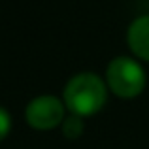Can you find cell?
<instances>
[{
	"label": "cell",
	"mask_w": 149,
	"mask_h": 149,
	"mask_svg": "<svg viewBox=\"0 0 149 149\" xmlns=\"http://www.w3.org/2000/svg\"><path fill=\"white\" fill-rule=\"evenodd\" d=\"M64 102L57 95H38L26 104L25 108V121L34 130H53L62 125L68 115Z\"/></svg>",
	"instance_id": "3"
},
{
	"label": "cell",
	"mask_w": 149,
	"mask_h": 149,
	"mask_svg": "<svg viewBox=\"0 0 149 149\" xmlns=\"http://www.w3.org/2000/svg\"><path fill=\"white\" fill-rule=\"evenodd\" d=\"M108 100V85L102 76L95 72L74 74L64 85L62 102L74 115L91 117L96 115Z\"/></svg>",
	"instance_id": "1"
},
{
	"label": "cell",
	"mask_w": 149,
	"mask_h": 149,
	"mask_svg": "<svg viewBox=\"0 0 149 149\" xmlns=\"http://www.w3.org/2000/svg\"><path fill=\"white\" fill-rule=\"evenodd\" d=\"M11 130V115L4 106H0V142L8 138Z\"/></svg>",
	"instance_id": "6"
},
{
	"label": "cell",
	"mask_w": 149,
	"mask_h": 149,
	"mask_svg": "<svg viewBox=\"0 0 149 149\" xmlns=\"http://www.w3.org/2000/svg\"><path fill=\"white\" fill-rule=\"evenodd\" d=\"M104 79L108 85V91L123 100L140 96L147 83L143 66L138 62V58L127 57V55H119L108 62Z\"/></svg>",
	"instance_id": "2"
},
{
	"label": "cell",
	"mask_w": 149,
	"mask_h": 149,
	"mask_svg": "<svg viewBox=\"0 0 149 149\" xmlns=\"http://www.w3.org/2000/svg\"><path fill=\"white\" fill-rule=\"evenodd\" d=\"M61 130H62V134H64V138H68V140L81 138V136H83V132H85L83 117L74 115V113L66 115V119L62 121V125H61Z\"/></svg>",
	"instance_id": "5"
},
{
	"label": "cell",
	"mask_w": 149,
	"mask_h": 149,
	"mask_svg": "<svg viewBox=\"0 0 149 149\" xmlns=\"http://www.w3.org/2000/svg\"><path fill=\"white\" fill-rule=\"evenodd\" d=\"M127 44L134 58L149 62V13L132 19L127 29Z\"/></svg>",
	"instance_id": "4"
}]
</instances>
